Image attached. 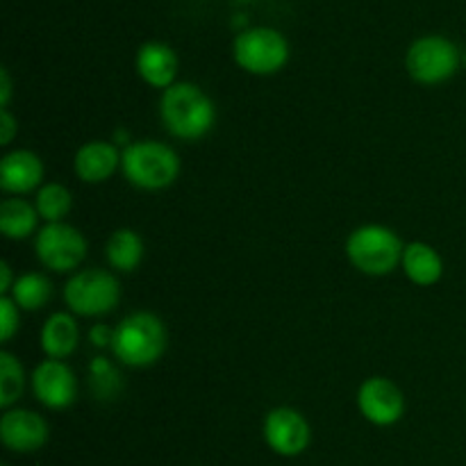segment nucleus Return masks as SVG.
<instances>
[{
    "mask_svg": "<svg viewBox=\"0 0 466 466\" xmlns=\"http://www.w3.org/2000/svg\"><path fill=\"white\" fill-rule=\"evenodd\" d=\"M39 212L21 196L3 200L0 205V232L12 241H23L39 232Z\"/></svg>",
    "mask_w": 466,
    "mask_h": 466,
    "instance_id": "a211bd4d",
    "label": "nucleus"
},
{
    "mask_svg": "<svg viewBox=\"0 0 466 466\" xmlns=\"http://www.w3.org/2000/svg\"><path fill=\"white\" fill-rule=\"evenodd\" d=\"M41 267L53 273H73L86 258V239L68 223H46L35 239Z\"/></svg>",
    "mask_w": 466,
    "mask_h": 466,
    "instance_id": "6e6552de",
    "label": "nucleus"
},
{
    "mask_svg": "<svg viewBox=\"0 0 466 466\" xmlns=\"http://www.w3.org/2000/svg\"><path fill=\"white\" fill-rule=\"evenodd\" d=\"M400 268L408 280L417 287H432L444 276V259L426 241H412L405 246Z\"/></svg>",
    "mask_w": 466,
    "mask_h": 466,
    "instance_id": "f3484780",
    "label": "nucleus"
},
{
    "mask_svg": "<svg viewBox=\"0 0 466 466\" xmlns=\"http://www.w3.org/2000/svg\"><path fill=\"white\" fill-rule=\"evenodd\" d=\"M21 328V309L9 296L0 299V341L7 344Z\"/></svg>",
    "mask_w": 466,
    "mask_h": 466,
    "instance_id": "b1692460",
    "label": "nucleus"
},
{
    "mask_svg": "<svg viewBox=\"0 0 466 466\" xmlns=\"http://www.w3.org/2000/svg\"><path fill=\"white\" fill-rule=\"evenodd\" d=\"M464 66H466V53H464Z\"/></svg>",
    "mask_w": 466,
    "mask_h": 466,
    "instance_id": "c756f323",
    "label": "nucleus"
},
{
    "mask_svg": "<svg viewBox=\"0 0 466 466\" xmlns=\"http://www.w3.org/2000/svg\"><path fill=\"white\" fill-rule=\"evenodd\" d=\"M32 391L44 408L62 412L77 399V378L64 360H50L36 364L30 376Z\"/></svg>",
    "mask_w": 466,
    "mask_h": 466,
    "instance_id": "9b49d317",
    "label": "nucleus"
},
{
    "mask_svg": "<svg viewBox=\"0 0 466 466\" xmlns=\"http://www.w3.org/2000/svg\"><path fill=\"white\" fill-rule=\"evenodd\" d=\"M177 62L176 50L164 41H146L137 53V73L146 85L155 86V89L167 91L168 86L176 85Z\"/></svg>",
    "mask_w": 466,
    "mask_h": 466,
    "instance_id": "2eb2a0df",
    "label": "nucleus"
},
{
    "mask_svg": "<svg viewBox=\"0 0 466 466\" xmlns=\"http://www.w3.org/2000/svg\"><path fill=\"white\" fill-rule=\"evenodd\" d=\"M44 162L36 153L25 148L9 150L0 159V189L12 196H25L39 191L44 182Z\"/></svg>",
    "mask_w": 466,
    "mask_h": 466,
    "instance_id": "ddd939ff",
    "label": "nucleus"
},
{
    "mask_svg": "<svg viewBox=\"0 0 466 466\" xmlns=\"http://www.w3.org/2000/svg\"><path fill=\"white\" fill-rule=\"evenodd\" d=\"M9 299L18 305V309L23 312H39L53 299V282L48 280V276L44 273H23L16 278L12 291H9Z\"/></svg>",
    "mask_w": 466,
    "mask_h": 466,
    "instance_id": "aec40b11",
    "label": "nucleus"
},
{
    "mask_svg": "<svg viewBox=\"0 0 466 466\" xmlns=\"http://www.w3.org/2000/svg\"><path fill=\"white\" fill-rule=\"evenodd\" d=\"M73 168H76V176L86 185H103L121 168V150L114 141H86L77 148Z\"/></svg>",
    "mask_w": 466,
    "mask_h": 466,
    "instance_id": "4468645a",
    "label": "nucleus"
},
{
    "mask_svg": "<svg viewBox=\"0 0 466 466\" xmlns=\"http://www.w3.org/2000/svg\"><path fill=\"white\" fill-rule=\"evenodd\" d=\"M91 387L100 399H112L118 387V373L107 358H94L89 364Z\"/></svg>",
    "mask_w": 466,
    "mask_h": 466,
    "instance_id": "5701e85b",
    "label": "nucleus"
},
{
    "mask_svg": "<svg viewBox=\"0 0 466 466\" xmlns=\"http://www.w3.org/2000/svg\"><path fill=\"white\" fill-rule=\"evenodd\" d=\"M159 116L176 139H203L217 121V109L212 98L194 82H176L162 91Z\"/></svg>",
    "mask_w": 466,
    "mask_h": 466,
    "instance_id": "f257e3e1",
    "label": "nucleus"
},
{
    "mask_svg": "<svg viewBox=\"0 0 466 466\" xmlns=\"http://www.w3.org/2000/svg\"><path fill=\"white\" fill-rule=\"evenodd\" d=\"M405 244L391 228L367 223L355 228L346 239V258L360 273L382 278L394 273L403 262Z\"/></svg>",
    "mask_w": 466,
    "mask_h": 466,
    "instance_id": "20e7f679",
    "label": "nucleus"
},
{
    "mask_svg": "<svg viewBox=\"0 0 466 466\" xmlns=\"http://www.w3.org/2000/svg\"><path fill=\"white\" fill-rule=\"evenodd\" d=\"M9 100H12V77L7 68H0V109H7Z\"/></svg>",
    "mask_w": 466,
    "mask_h": 466,
    "instance_id": "bb28decb",
    "label": "nucleus"
},
{
    "mask_svg": "<svg viewBox=\"0 0 466 466\" xmlns=\"http://www.w3.org/2000/svg\"><path fill=\"white\" fill-rule=\"evenodd\" d=\"M18 135V121L9 109H0V146H9Z\"/></svg>",
    "mask_w": 466,
    "mask_h": 466,
    "instance_id": "393cba45",
    "label": "nucleus"
},
{
    "mask_svg": "<svg viewBox=\"0 0 466 466\" xmlns=\"http://www.w3.org/2000/svg\"><path fill=\"white\" fill-rule=\"evenodd\" d=\"M35 208L46 223H64L73 209V194L62 182H48L36 191Z\"/></svg>",
    "mask_w": 466,
    "mask_h": 466,
    "instance_id": "412c9836",
    "label": "nucleus"
},
{
    "mask_svg": "<svg viewBox=\"0 0 466 466\" xmlns=\"http://www.w3.org/2000/svg\"><path fill=\"white\" fill-rule=\"evenodd\" d=\"M50 428L41 414L25 408L5 410L0 417V441L7 451L30 455L48 444Z\"/></svg>",
    "mask_w": 466,
    "mask_h": 466,
    "instance_id": "f8f14e48",
    "label": "nucleus"
},
{
    "mask_svg": "<svg viewBox=\"0 0 466 466\" xmlns=\"http://www.w3.org/2000/svg\"><path fill=\"white\" fill-rule=\"evenodd\" d=\"M168 346V332L153 312H132L114 328L112 353L130 369H146L159 362Z\"/></svg>",
    "mask_w": 466,
    "mask_h": 466,
    "instance_id": "f03ea898",
    "label": "nucleus"
},
{
    "mask_svg": "<svg viewBox=\"0 0 466 466\" xmlns=\"http://www.w3.org/2000/svg\"><path fill=\"white\" fill-rule=\"evenodd\" d=\"M232 57L253 76H273L289 62V41L273 27H246L232 41Z\"/></svg>",
    "mask_w": 466,
    "mask_h": 466,
    "instance_id": "423d86ee",
    "label": "nucleus"
},
{
    "mask_svg": "<svg viewBox=\"0 0 466 466\" xmlns=\"http://www.w3.org/2000/svg\"><path fill=\"white\" fill-rule=\"evenodd\" d=\"M89 341L96 346V349H112V341H114V330H109L105 323H98L89 330Z\"/></svg>",
    "mask_w": 466,
    "mask_h": 466,
    "instance_id": "a878e982",
    "label": "nucleus"
},
{
    "mask_svg": "<svg viewBox=\"0 0 466 466\" xmlns=\"http://www.w3.org/2000/svg\"><path fill=\"white\" fill-rule=\"evenodd\" d=\"M144 250V239L139 237V232L121 228V230L112 232V237L105 244V258L114 271L132 273L139 268Z\"/></svg>",
    "mask_w": 466,
    "mask_h": 466,
    "instance_id": "6ab92c4d",
    "label": "nucleus"
},
{
    "mask_svg": "<svg viewBox=\"0 0 466 466\" xmlns=\"http://www.w3.org/2000/svg\"><path fill=\"white\" fill-rule=\"evenodd\" d=\"M3 466H7V464H3Z\"/></svg>",
    "mask_w": 466,
    "mask_h": 466,
    "instance_id": "7c9ffc66",
    "label": "nucleus"
},
{
    "mask_svg": "<svg viewBox=\"0 0 466 466\" xmlns=\"http://www.w3.org/2000/svg\"><path fill=\"white\" fill-rule=\"evenodd\" d=\"M121 171L137 189L162 191L180 176V157L171 146L157 139L132 141L121 150Z\"/></svg>",
    "mask_w": 466,
    "mask_h": 466,
    "instance_id": "7ed1b4c3",
    "label": "nucleus"
},
{
    "mask_svg": "<svg viewBox=\"0 0 466 466\" xmlns=\"http://www.w3.org/2000/svg\"><path fill=\"white\" fill-rule=\"evenodd\" d=\"M25 371L16 355L0 353V408L12 410L25 391Z\"/></svg>",
    "mask_w": 466,
    "mask_h": 466,
    "instance_id": "4be33fe9",
    "label": "nucleus"
},
{
    "mask_svg": "<svg viewBox=\"0 0 466 466\" xmlns=\"http://www.w3.org/2000/svg\"><path fill=\"white\" fill-rule=\"evenodd\" d=\"M14 282H16V278H14L12 267H9L7 262H3V264H0V294L9 296V291H12Z\"/></svg>",
    "mask_w": 466,
    "mask_h": 466,
    "instance_id": "cd10ccee",
    "label": "nucleus"
},
{
    "mask_svg": "<svg viewBox=\"0 0 466 466\" xmlns=\"http://www.w3.org/2000/svg\"><path fill=\"white\" fill-rule=\"evenodd\" d=\"M237 3H250V0H237Z\"/></svg>",
    "mask_w": 466,
    "mask_h": 466,
    "instance_id": "c85d7f7f",
    "label": "nucleus"
},
{
    "mask_svg": "<svg viewBox=\"0 0 466 466\" xmlns=\"http://www.w3.org/2000/svg\"><path fill=\"white\" fill-rule=\"evenodd\" d=\"M264 441L280 458H299L312 444L309 421L294 408H276L264 417Z\"/></svg>",
    "mask_w": 466,
    "mask_h": 466,
    "instance_id": "1a4fd4ad",
    "label": "nucleus"
},
{
    "mask_svg": "<svg viewBox=\"0 0 466 466\" xmlns=\"http://www.w3.org/2000/svg\"><path fill=\"white\" fill-rule=\"evenodd\" d=\"M405 66H408L410 77L419 85H441L458 73L460 50L444 35L419 36L410 44Z\"/></svg>",
    "mask_w": 466,
    "mask_h": 466,
    "instance_id": "0eeeda50",
    "label": "nucleus"
},
{
    "mask_svg": "<svg viewBox=\"0 0 466 466\" xmlns=\"http://www.w3.org/2000/svg\"><path fill=\"white\" fill-rule=\"evenodd\" d=\"M358 410L369 423H373V426L390 428L403 419L405 396L394 380L382 376H373L360 385Z\"/></svg>",
    "mask_w": 466,
    "mask_h": 466,
    "instance_id": "9d476101",
    "label": "nucleus"
},
{
    "mask_svg": "<svg viewBox=\"0 0 466 466\" xmlns=\"http://www.w3.org/2000/svg\"><path fill=\"white\" fill-rule=\"evenodd\" d=\"M80 344V328H77L76 314L55 312L46 319L41 328V350L50 360L71 358Z\"/></svg>",
    "mask_w": 466,
    "mask_h": 466,
    "instance_id": "dca6fc26",
    "label": "nucleus"
},
{
    "mask_svg": "<svg viewBox=\"0 0 466 466\" xmlns=\"http://www.w3.org/2000/svg\"><path fill=\"white\" fill-rule=\"evenodd\" d=\"M64 303L76 317H105L121 303V285L116 276L105 268H85L66 280Z\"/></svg>",
    "mask_w": 466,
    "mask_h": 466,
    "instance_id": "39448f33",
    "label": "nucleus"
}]
</instances>
